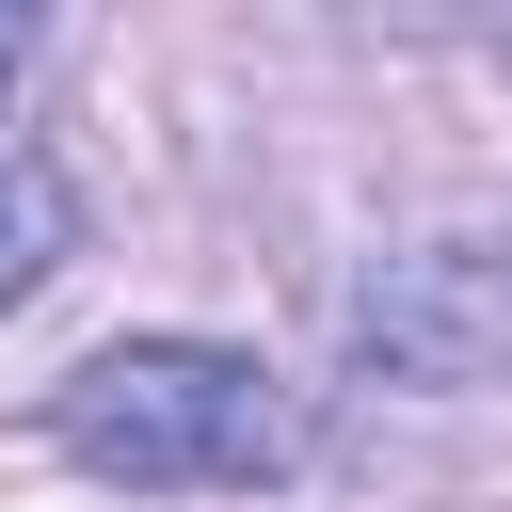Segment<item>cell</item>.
Instances as JSON below:
<instances>
[{
	"label": "cell",
	"mask_w": 512,
	"mask_h": 512,
	"mask_svg": "<svg viewBox=\"0 0 512 512\" xmlns=\"http://www.w3.org/2000/svg\"><path fill=\"white\" fill-rule=\"evenodd\" d=\"M48 432L112 496H256V480L304 464L288 384L256 352H224V336H112V352H80L48 384Z\"/></svg>",
	"instance_id": "cell-1"
},
{
	"label": "cell",
	"mask_w": 512,
	"mask_h": 512,
	"mask_svg": "<svg viewBox=\"0 0 512 512\" xmlns=\"http://www.w3.org/2000/svg\"><path fill=\"white\" fill-rule=\"evenodd\" d=\"M352 368L368 384H512V224H464V240H416L352 288Z\"/></svg>",
	"instance_id": "cell-2"
},
{
	"label": "cell",
	"mask_w": 512,
	"mask_h": 512,
	"mask_svg": "<svg viewBox=\"0 0 512 512\" xmlns=\"http://www.w3.org/2000/svg\"><path fill=\"white\" fill-rule=\"evenodd\" d=\"M64 256H80V192H64L32 144H0V320H16Z\"/></svg>",
	"instance_id": "cell-3"
},
{
	"label": "cell",
	"mask_w": 512,
	"mask_h": 512,
	"mask_svg": "<svg viewBox=\"0 0 512 512\" xmlns=\"http://www.w3.org/2000/svg\"><path fill=\"white\" fill-rule=\"evenodd\" d=\"M16 64H32V16H0V96H16Z\"/></svg>",
	"instance_id": "cell-4"
}]
</instances>
